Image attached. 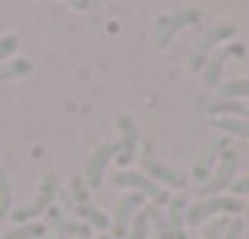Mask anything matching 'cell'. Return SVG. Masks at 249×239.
<instances>
[{
    "instance_id": "6da1fadb",
    "label": "cell",
    "mask_w": 249,
    "mask_h": 239,
    "mask_svg": "<svg viewBox=\"0 0 249 239\" xmlns=\"http://www.w3.org/2000/svg\"><path fill=\"white\" fill-rule=\"evenodd\" d=\"M237 217L243 214V198L233 195H214V198H199L193 208H186V227H205L214 217Z\"/></svg>"
},
{
    "instance_id": "7a4b0ae2",
    "label": "cell",
    "mask_w": 249,
    "mask_h": 239,
    "mask_svg": "<svg viewBox=\"0 0 249 239\" xmlns=\"http://www.w3.org/2000/svg\"><path fill=\"white\" fill-rule=\"evenodd\" d=\"M199 19H202V10H199V6H180V10H174V13L158 16V19H155V48L164 50L183 29L196 25Z\"/></svg>"
},
{
    "instance_id": "3957f363",
    "label": "cell",
    "mask_w": 249,
    "mask_h": 239,
    "mask_svg": "<svg viewBox=\"0 0 249 239\" xmlns=\"http://www.w3.org/2000/svg\"><path fill=\"white\" fill-rule=\"evenodd\" d=\"M237 173H240V151L227 148V151L221 154L218 167L212 170V176H208L205 183L199 186V198H214V195H224V192L231 189L233 183H237Z\"/></svg>"
},
{
    "instance_id": "277c9868",
    "label": "cell",
    "mask_w": 249,
    "mask_h": 239,
    "mask_svg": "<svg viewBox=\"0 0 249 239\" xmlns=\"http://www.w3.org/2000/svg\"><path fill=\"white\" fill-rule=\"evenodd\" d=\"M110 183H114L117 189H126V192H136V195H142V198H152L155 208H167V202H170V192L161 189L158 183H152L142 170H117L114 176H110Z\"/></svg>"
},
{
    "instance_id": "5b68a950",
    "label": "cell",
    "mask_w": 249,
    "mask_h": 239,
    "mask_svg": "<svg viewBox=\"0 0 249 239\" xmlns=\"http://www.w3.org/2000/svg\"><path fill=\"white\" fill-rule=\"evenodd\" d=\"M54 198H57V176H54V173H44L41 186H38V192H35V198H32L29 205H22V208H13L10 221H16V223H35L41 214H48V211H51Z\"/></svg>"
},
{
    "instance_id": "8992f818",
    "label": "cell",
    "mask_w": 249,
    "mask_h": 239,
    "mask_svg": "<svg viewBox=\"0 0 249 239\" xmlns=\"http://www.w3.org/2000/svg\"><path fill=\"white\" fill-rule=\"evenodd\" d=\"M233 32H237V25H233V22H218V25H212V29H208L205 35H202L199 41L193 44V54H189V69H193V73H202L205 60H208V57H212L218 48H224L227 38H233Z\"/></svg>"
},
{
    "instance_id": "52a82bcc",
    "label": "cell",
    "mask_w": 249,
    "mask_h": 239,
    "mask_svg": "<svg viewBox=\"0 0 249 239\" xmlns=\"http://www.w3.org/2000/svg\"><path fill=\"white\" fill-rule=\"evenodd\" d=\"M114 158H117V142H101V145L89 154L85 170H82V179H85V186H89L91 192L104 186V170L110 167V160H114Z\"/></svg>"
},
{
    "instance_id": "ba28073f",
    "label": "cell",
    "mask_w": 249,
    "mask_h": 239,
    "mask_svg": "<svg viewBox=\"0 0 249 239\" xmlns=\"http://www.w3.org/2000/svg\"><path fill=\"white\" fill-rule=\"evenodd\" d=\"M139 167H142V173H145L152 183L161 186V189H183V186H186V173H180V170H174V167H167L164 160H158L152 151H142Z\"/></svg>"
},
{
    "instance_id": "9c48e42d",
    "label": "cell",
    "mask_w": 249,
    "mask_h": 239,
    "mask_svg": "<svg viewBox=\"0 0 249 239\" xmlns=\"http://www.w3.org/2000/svg\"><path fill=\"white\" fill-rule=\"evenodd\" d=\"M117 129H120V142H117V160L123 167H129L139 154V145H142V135H139V126L129 113H120L117 117Z\"/></svg>"
},
{
    "instance_id": "30bf717a",
    "label": "cell",
    "mask_w": 249,
    "mask_h": 239,
    "mask_svg": "<svg viewBox=\"0 0 249 239\" xmlns=\"http://www.w3.org/2000/svg\"><path fill=\"white\" fill-rule=\"evenodd\" d=\"M145 208V198L136 195V192H126V195L117 202V208L110 211V233L114 236H126L129 223L136 221V214Z\"/></svg>"
},
{
    "instance_id": "8fae6325",
    "label": "cell",
    "mask_w": 249,
    "mask_h": 239,
    "mask_svg": "<svg viewBox=\"0 0 249 239\" xmlns=\"http://www.w3.org/2000/svg\"><path fill=\"white\" fill-rule=\"evenodd\" d=\"M231 54H243V44H224V48H218L205 60V66H202V82H205V88H218L221 69H224V63H227Z\"/></svg>"
},
{
    "instance_id": "7c38bea8",
    "label": "cell",
    "mask_w": 249,
    "mask_h": 239,
    "mask_svg": "<svg viewBox=\"0 0 249 239\" xmlns=\"http://www.w3.org/2000/svg\"><path fill=\"white\" fill-rule=\"evenodd\" d=\"M164 221H167V239H186V202L180 195H170Z\"/></svg>"
},
{
    "instance_id": "4fadbf2b",
    "label": "cell",
    "mask_w": 249,
    "mask_h": 239,
    "mask_svg": "<svg viewBox=\"0 0 249 239\" xmlns=\"http://www.w3.org/2000/svg\"><path fill=\"white\" fill-rule=\"evenodd\" d=\"M208 113L212 117H243V120H249V104L246 101H237V98H214L208 104Z\"/></svg>"
},
{
    "instance_id": "5bb4252c",
    "label": "cell",
    "mask_w": 249,
    "mask_h": 239,
    "mask_svg": "<svg viewBox=\"0 0 249 239\" xmlns=\"http://www.w3.org/2000/svg\"><path fill=\"white\" fill-rule=\"evenodd\" d=\"M76 214H79V217H82V223H89L91 230H98V233H107L110 217L104 214V211L98 208L95 202H82V205H76Z\"/></svg>"
},
{
    "instance_id": "9a60e30c",
    "label": "cell",
    "mask_w": 249,
    "mask_h": 239,
    "mask_svg": "<svg viewBox=\"0 0 249 239\" xmlns=\"http://www.w3.org/2000/svg\"><path fill=\"white\" fill-rule=\"evenodd\" d=\"M22 76H32V63L22 60V57H10L6 63H0V85L13 79H22Z\"/></svg>"
},
{
    "instance_id": "2e32d148",
    "label": "cell",
    "mask_w": 249,
    "mask_h": 239,
    "mask_svg": "<svg viewBox=\"0 0 249 239\" xmlns=\"http://www.w3.org/2000/svg\"><path fill=\"white\" fill-rule=\"evenodd\" d=\"M214 129H221L224 135H237V139L249 142V120H243V117H214Z\"/></svg>"
},
{
    "instance_id": "e0dca14e",
    "label": "cell",
    "mask_w": 249,
    "mask_h": 239,
    "mask_svg": "<svg viewBox=\"0 0 249 239\" xmlns=\"http://www.w3.org/2000/svg\"><path fill=\"white\" fill-rule=\"evenodd\" d=\"M13 214V183H10V173L6 167L0 164V221Z\"/></svg>"
},
{
    "instance_id": "ac0fdd59",
    "label": "cell",
    "mask_w": 249,
    "mask_h": 239,
    "mask_svg": "<svg viewBox=\"0 0 249 239\" xmlns=\"http://www.w3.org/2000/svg\"><path fill=\"white\" fill-rule=\"evenodd\" d=\"M41 236H48V227H44V221H35V223H19V227H13L3 239H41Z\"/></svg>"
},
{
    "instance_id": "d6986e66",
    "label": "cell",
    "mask_w": 249,
    "mask_h": 239,
    "mask_svg": "<svg viewBox=\"0 0 249 239\" xmlns=\"http://www.w3.org/2000/svg\"><path fill=\"white\" fill-rule=\"evenodd\" d=\"M148 230H152V214H148V208H142L139 214H136V221L129 223V230H126L123 239H148Z\"/></svg>"
},
{
    "instance_id": "ffe728a7",
    "label": "cell",
    "mask_w": 249,
    "mask_h": 239,
    "mask_svg": "<svg viewBox=\"0 0 249 239\" xmlns=\"http://www.w3.org/2000/svg\"><path fill=\"white\" fill-rule=\"evenodd\" d=\"M218 98H237V101H249V79H231L218 88Z\"/></svg>"
},
{
    "instance_id": "44dd1931",
    "label": "cell",
    "mask_w": 249,
    "mask_h": 239,
    "mask_svg": "<svg viewBox=\"0 0 249 239\" xmlns=\"http://www.w3.org/2000/svg\"><path fill=\"white\" fill-rule=\"evenodd\" d=\"M44 217H48V221H44V227H48V239H67V217H63L60 211L51 208Z\"/></svg>"
},
{
    "instance_id": "7402d4cb",
    "label": "cell",
    "mask_w": 249,
    "mask_h": 239,
    "mask_svg": "<svg viewBox=\"0 0 249 239\" xmlns=\"http://www.w3.org/2000/svg\"><path fill=\"white\" fill-rule=\"evenodd\" d=\"M148 214H152V230H148V239H167V221H164V211L148 205Z\"/></svg>"
},
{
    "instance_id": "603a6c76",
    "label": "cell",
    "mask_w": 249,
    "mask_h": 239,
    "mask_svg": "<svg viewBox=\"0 0 249 239\" xmlns=\"http://www.w3.org/2000/svg\"><path fill=\"white\" fill-rule=\"evenodd\" d=\"M70 195H73V202H76V205L91 202V189L85 186V179H82V176H73V179H70Z\"/></svg>"
},
{
    "instance_id": "cb8c5ba5",
    "label": "cell",
    "mask_w": 249,
    "mask_h": 239,
    "mask_svg": "<svg viewBox=\"0 0 249 239\" xmlns=\"http://www.w3.org/2000/svg\"><path fill=\"white\" fill-rule=\"evenodd\" d=\"M19 48V35H13V32H3L0 35V63H6L13 54H16Z\"/></svg>"
},
{
    "instance_id": "d4e9b609",
    "label": "cell",
    "mask_w": 249,
    "mask_h": 239,
    "mask_svg": "<svg viewBox=\"0 0 249 239\" xmlns=\"http://www.w3.org/2000/svg\"><path fill=\"white\" fill-rule=\"evenodd\" d=\"M227 217H218V221L205 223V239H224V230H227Z\"/></svg>"
},
{
    "instance_id": "484cf974",
    "label": "cell",
    "mask_w": 249,
    "mask_h": 239,
    "mask_svg": "<svg viewBox=\"0 0 249 239\" xmlns=\"http://www.w3.org/2000/svg\"><path fill=\"white\" fill-rule=\"evenodd\" d=\"M231 192H233V198H249V170L243 173V176H237V183L231 186Z\"/></svg>"
},
{
    "instance_id": "4316f807",
    "label": "cell",
    "mask_w": 249,
    "mask_h": 239,
    "mask_svg": "<svg viewBox=\"0 0 249 239\" xmlns=\"http://www.w3.org/2000/svg\"><path fill=\"white\" fill-rule=\"evenodd\" d=\"M224 239H243V221H231V223H227Z\"/></svg>"
},
{
    "instance_id": "83f0119b",
    "label": "cell",
    "mask_w": 249,
    "mask_h": 239,
    "mask_svg": "<svg viewBox=\"0 0 249 239\" xmlns=\"http://www.w3.org/2000/svg\"><path fill=\"white\" fill-rule=\"evenodd\" d=\"M243 214L249 217V198H246V202H243Z\"/></svg>"
},
{
    "instance_id": "f1b7e54d",
    "label": "cell",
    "mask_w": 249,
    "mask_h": 239,
    "mask_svg": "<svg viewBox=\"0 0 249 239\" xmlns=\"http://www.w3.org/2000/svg\"><path fill=\"white\" fill-rule=\"evenodd\" d=\"M95 239H114V236H110V233H101V236H95Z\"/></svg>"
},
{
    "instance_id": "f546056e",
    "label": "cell",
    "mask_w": 249,
    "mask_h": 239,
    "mask_svg": "<svg viewBox=\"0 0 249 239\" xmlns=\"http://www.w3.org/2000/svg\"><path fill=\"white\" fill-rule=\"evenodd\" d=\"M0 35H3V22H0Z\"/></svg>"
}]
</instances>
